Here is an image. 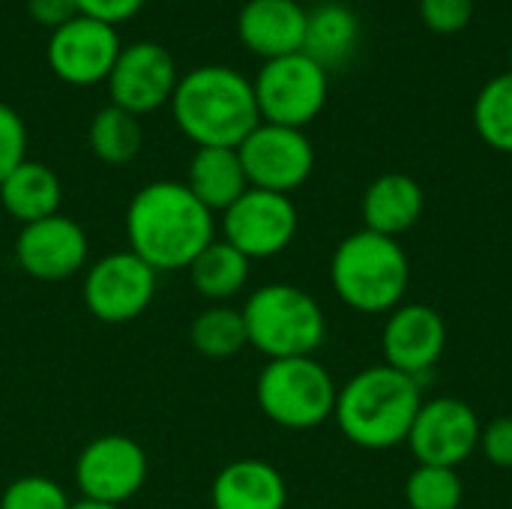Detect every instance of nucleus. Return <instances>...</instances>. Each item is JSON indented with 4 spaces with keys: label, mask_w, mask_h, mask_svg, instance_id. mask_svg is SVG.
Instances as JSON below:
<instances>
[{
    "label": "nucleus",
    "mask_w": 512,
    "mask_h": 509,
    "mask_svg": "<svg viewBox=\"0 0 512 509\" xmlns=\"http://www.w3.org/2000/svg\"><path fill=\"white\" fill-rule=\"evenodd\" d=\"M129 252L156 273L189 270L198 252L216 240L213 213L186 189V183L156 180L135 192L126 210Z\"/></svg>",
    "instance_id": "nucleus-1"
},
{
    "label": "nucleus",
    "mask_w": 512,
    "mask_h": 509,
    "mask_svg": "<svg viewBox=\"0 0 512 509\" xmlns=\"http://www.w3.org/2000/svg\"><path fill=\"white\" fill-rule=\"evenodd\" d=\"M171 111L180 132L198 147L237 150L261 123L255 87L231 66H198L177 81Z\"/></svg>",
    "instance_id": "nucleus-2"
},
{
    "label": "nucleus",
    "mask_w": 512,
    "mask_h": 509,
    "mask_svg": "<svg viewBox=\"0 0 512 509\" xmlns=\"http://www.w3.org/2000/svg\"><path fill=\"white\" fill-rule=\"evenodd\" d=\"M420 408L423 396L417 378L390 366H372L339 390L333 417L351 444L363 450H390L408 444Z\"/></svg>",
    "instance_id": "nucleus-3"
},
{
    "label": "nucleus",
    "mask_w": 512,
    "mask_h": 509,
    "mask_svg": "<svg viewBox=\"0 0 512 509\" xmlns=\"http://www.w3.org/2000/svg\"><path fill=\"white\" fill-rule=\"evenodd\" d=\"M330 282L336 297L354 312H393L408 291L411 264L399 240L363 228L336 246Z\"/></svg>",
    "instance_id": "nucleus-4"
},
{
    "label": "nucleus",
    "mask_w": 512,
    "mask_h": 509,
    "mask_svg": "<svg viewBox=\"0 0 512 509\" xmlns=\"http://www.w3.org/2000/svg\"><path fill=\"white\" fill-rule=\"evenodd\" d=\"M240 312L249 345L267 360L312 357L327 339V321L318 300L297 285H264Z\"/></svg>",
    "instance_id": "nucleus-5"
},
{
    "label": "nucleus",
    "mask_w": 512,
    "mask_h": 509,
    "mask_svg": "<svg viewBox=\"0 0 512 509\" xmlns=\"http://www.w3.org/2000/svg\"><path fill=\"white\" fill-rule=\"evenodd\" d=\"M336 381L315 357L270 360L255 384L264 417L282 429L306 432L327 423L336 411Z\"/></svg>",
    "instance_id": "nucleus-6"
},
{
    "label": "nucleus",
    "mask_w": 512,
    "mask_h": 509,
    "mask_svg": "<svg viewBox=\"0 0 512 509\" xmlns=\"http://www.w3.org/2000/svg\"><path fill=\"white\" fill-rule=\"evenodd\" d=\"M261 123L303 129L327 102V72L303 51L267 60L252 81Z\"/></svg>",
    "instance_id": "nucleus-7"
},
{
    "label": "nucleus",
    "mask_w": 512,
    "mask_h": 509,
    "mask_svg": "<svg viewBox=\"0 0 512 509\" xmlns=\"http://www.w3.org/2000/svg\"><path fill=\"white\" fill-rule=\"evenodd\" d=\"M156 276L159 273L129 249L105 255L84 276V306L96 321L129 324L150 309Z\"/></svg>",
    "instance_id": "nucleus-8"
},
{
    "label": "nucleus",
    "mask_w": 512,
    "mask_h": 509,
    "mask_svg": "<svg viewBox=\"0 0 512 509\" xmlns=\"http://www.w3.org/2000/svg\"><path fill=\"white\" fill-rule=\"evenodd\" d=\"M237 153L249 186L279 195L300 189L315 168V150L303 129L276 123H258L252 135L237 147Z\"/></svg>",
    "instance_id": "nucleus-9"
},
{
    "label": "nucleus",
    "mask_w": 512,
    "mask_h": 509,
    "mask_svg": "<svg viewBox=\"0 0 512 509\" xmlns=\"http://www.w3.org/2000/svg\"><path fill=\"white\" fill-rule=\"evenodd\" d=\"M297 234V207L288 195L246 189L222 213V240L243 252L249 261L273 258L291 246Z\"/></svg>",
    "instance_id": "nucleus-10"
},
{
    "label": "nucleus",
    "mask_w": 512,
    "mask_h": 509,
    "mask_svg": "<svg viewBox=\"0 0 512 509\" xmlns=\"http://www.w3.org/2000/svg\"><path fill=\"white\" fill-rule=\"evenodd\" d=\"M147 480V453L126 435H102L90 441L75 462V483L84 501L123 507Z\"/></svg>",
    "instance_id": "nucleus-11"
},
{
    "label": "nucleus",
    "mask_w": 512,
    "mask_h": 509,
    "mask_svg": "<svg viewBox=\"0 0 512 509\" xmlns=\"http://www.w3.org/2000/svg\"><path fill=\"white\" fill-rule=\"evenodd\" d=\"M177 63L159 42H135L120 48V57L108 75L111 105L141 117L171 102L177 90Z\"/></svg>",
    "instance_id": "nucleus-12"
},
{
    "label": "nucleus",
    "mask_w": 512,
    "mask_h": 509,
    "mask_svg": "<svg viewBox=\"0 0 512 509\" xmlns=\"http://www.w3.org/2000/svg\"><path fill=\"white\" fill-rule=\"evenodd\" d=\"M480 420L477 411L453 396L423 402L408 447L417 459V465H438V468H459L471 459V453L480 447Z\"/></svg>",
    "instance_id": "nucleus-13"
},
{
    "label": "nucleus",
    "mask_w": 512,
    "mask_h": 509,
    "mask_svg": "<svg viewBox=\"0 0 512 509\" xmlns=\"http://www.w3.org/2000/svg\"><path fill=\"white\" fill-rule=\"evenodd\" d=\"M117 57L120 39L111 24L75 15L63 27L51 30L48 66L60 81L72 87H93L99 81H108Z\"/></svg>",
    "instance_id": "nucleus-14"
},
{
    "label": "nucleus",
    "mask_w": 512,
    "mask_h": 509,
    "mask_svg": "<svg viewBox=\"0 0 512 509\" xmlns=\"http://www.w3.org/2000/svg\"><path fill=\"white\" fill-rule=\"evenodd\" d=\"M15 261L39 282H63L87 264V234L75 219L60 213L21 225Z\"/></svg>",
    "instance_id": "nucleus-15"
},
{
    "label": "nucleus",
    "mask_w": 512,
    "mask_h": 509,
    "mask_svg": "<svg viewBox=\"0 0 512 509\" xmlns=\"http://www.w3.org/2000/svg\"><path fill=\"white\" fill-rule=\"evenodd\" d=\"M447 348L444 318L423 303H408L390 312L384 324V366L420 378Z\"/></svg>",
    "instance_id": "nucleus-16"
},
{
    "label": "nucleus",
    "mask_w": 512,
    "mask_h": 509,
    "mask_svg": "<svg viewBox=\"0 0 512 509\" xmlns=\"http://www.w3.org/2000/svg\"><path fill=\"white\" fill-rule=\"evenodd\" d=\"M306 9L297 0H246L237 15L240 42L267 60L303 51Z\"/></svg>",
    "instance_id": "nucleus-17"
},
{
    "label": "nucleus",
    "mask_w": 512,
    "mask_h": 509,
    "mask_svg": "<svg viewBox=\"0 0 512 509\" xmlns=\"http://www.w3.org/2000/svg\"><path fill=\"white\" fill-rule=\"evenodd\" d=\"M213 509H285V477L261 459H237L225 465L210 489Z\"/></svg>",
    "instance_id": "nucleus-18"
},
{
    "label": "nucleus",
    "mask_w": 512,
    "mask_h": 509,
    "mask_svg": "<svg viewBox=\"0 0 512 509\" xmlns=\"http://www.w3.org/2000/svg\"><path fill=\"white\" fill-rule=\"evenodd\" d=\"M423 204H426V198L414 177L399 174V171L381 174L363 195L366 231L399 240L405 231H411L420 222Z\"/></svg>",
    "instance_id": "nucleus-19"
},
{
    "label": "nucleus",
    "mask_w": 512,
    "mask_h": 509,
    "mask_svg": "<svg viewBox=\"0 0 512 509\" xmlns=\"http://www.w3.org/2000/svg\"><path fill=\"white\" fill-rule=\"evenodd\" d=\"M186 189L210 213H225L249 189L240 153L231 147H198L186 171Z\"/></svg>",
    "instance_id": "nucleus-20"
},
{
    "label": "nucleus",
    "mask_w": 512,
    "mask_h": 509,
    "mask_svg": "<svg viewBox=\"0 0 512 509\" xmlns=\"http://www.w3.org/2000/svg\"><path fill=\"white\" fill-rule=\"evenodd\" d=\"M360 42V21L354 9L342 3H321L306 15L303 54L312 57L324 72L345 66Z\"/></svg>",
    "instance_id": "nucleus-21"
},
{
    "label": "nucleus",
    "mask_w": 512,
    "mask_h": 509,
    "mask_svg": "<svg viewBox=\"0 0 512 509\" xmlns=\"http://www.w3.org/2000/svg\"><path fill=\"white\" fill-rule=\"evenodd\" d=\"M60 180L57 174L33 159H24L3 183H0V204L3 210L18 219L21 225L57 216L60 210Z\"/></svg>",
    "instance_id": "nucleus-22"
},
{
    "label": "nucleus",
    "mask_w": 512,
    "mask_h": 509,
    "mask_svg": "<svg viewBox=\"0 0 512 509\" xmlns=\"http://www.w3.org/2000/svg\"><path fill=\"white\" fill-rule=\"evenodd\" d=\"M189 276H192L195 291L204 300L225 303V300L237 297L246 288V282H249V258L243 252H237L231 243L213 240L189 264Z\"/></svg>",
    "instance_id": "nucleus-23"
},
{
    "label": "nucleus",
    "mask_w": 512,
    "mask_h": 509,
    "mask_svg": "<svg viewBox=\"0 0 512 509\" xmlns=\"http://www.w3.org/2000/svg\"><path fill=\"white\" fill-rule=\"evenodd\" d=\"M87 141L96 159H102L105 165H129L144 147V129L135 114L117 105H105L90 120Z\"/></svg>",
    "instance_id": "nucleus-24"
},
{
    "label": "nucleus",
    "mask_w": 512,
    "mask_h": 509,
    "mask_svg": "<svg viewBox=\"0 0 512 509\" xmlns=\"http://www.w3.org/2000/svg\"><path fill=\"white\" fill-rule=\"evenodd\" d=\"M189 342L201 357H210V360H228V357L240 354L249 345L243 312L222 306V303L204 309L192 321Z\"/></svg>",
    "instance_id": "nucleus-25"
},
{
    "label": "nucleus",
    "mask_w": 512,
    "mask_h": 509,
    "mask_svg": "<svg viewBox=\"0 0 512 509\" xmlns=\"http://www.w3.org/2000/svg\"><path fill=\"white\" fill-rule=\"evenodd\" d=\"M477 135L501 153H512V72L492 78L474 102Z\"/></svg>",
    "instance_id": "nucleus-26"
},
{
    "label": "nucleus",
    "mask_w": 512,
    "mask_h": 509,
    "mask_svg": "<svg viewBox=\"0 0 512 509\" xmlns=\"http://www.w3.org/2000/svg\"><path fill=\"white\" fill-rule=\"evenodd\" d=\"M465 486L456 468L417 465L405 483V501L411 509H459Z\"/></svg>",
    "instance_id": "nucleus-27"
},
{
    "label": "nucleus",
    "mask_w": 512,
    "mask_h": 509,
    "mask_svg": "<svg viewBox=\"0 0 512 509\" xmlns=\"http://www.w3.org/2000/svg\"><path fill=\"white\" fill-rule=\"evenodd\" d=\"M69 498L63 486L51 477L27 474L12 480L3 495H0V509H69Z\"/></svg>",
    "instance_id": "nucleus-28"
},
{
    "label": "nucleus",
    "mask_w": 512,
    "mask_h": 509,
    "mask_svg": "<svg viewBox=\"0 0 512 509\" xmlns=\"http://www.w3.org/2000/svg\"><path fill=\"white\" fill-rule=\"evenodd\" d=\"M27 159V126L21 114L0 102V183Z\"/></svg>",
    "instance_id": "nucleus-29"
},
{
    "label": "nucleus",
    "mask_w": 512,
    "mask_h": 509,
    "mask_svg": "<svg viewBox=\"0 0 512 509\" xmlns=\"http://www.w3.org/2000/svg\"><path fill=\"white\" fill-rule=\"evenodd\" d=\"M420 15L435 33H459L474 15V0H420Z\"/></svg>",
    "instance_id": "nucleus-30"
},
{
    "label": "nucleus",
    "mask_w": 512,
    "mask_h": 509,
    "mask_svg": "<svg viewBox=\"0 0 512 509\" xmlns=\"http://www.w3.org/2000/svg\"><path fill=\"white\" fill-rule=\"evenodd\" d=\"M480 450L495 468H512V417H498L483 426Z\"/></svg>",
    "instance_id": "nucleus-31"
},
{
    "label": "nucleus",
    "mask_w": 512,
    "mask_h": 509,
    "mask_svg": "<svg viewBox=\"0 0 512 509\" xmlns=\"http://www.w3.org/2000/svg\"><path fill=\"white\" fill-rule=\"evenodd\" d=\"M78 3V12L87 15V18H96L102 24H123L129 18H135L144 6V0H75Z\"/></svg>",
    "instance_id": "nucleus-32"
},
{
    "label": "nucleus",
    "mask_w": 512,
    "mask_h": 509,
    "mask_svg": "<svg viewBox=\"0 0 512 509\" xmlns=\"http://www.w3.org/2000/svg\"><path fill=\"white\" fill-rule=\"evenodd\" d=\"M27 12L36 24L51 27V30H57L66 21H72L75 15H81L75 0H27Z\"/></svg>",
    "instance_id": "nucleus-33"
},
{
    "label": "nucleus",
    "mask_w": 512,
    "mask_h": 509,
    "mask_svg": "<svg viewBox=\"0 0 512 509\" xmlns=\"http://www.w3.org/2000/svg\"><path fill=\"white\" fill-rule=\"evenodd\" d=\"M69 509H123V507H108V504H96V501H75Z\"/></svg>",
    "instance_id": "nucleus-34"
},
{
    "label": "nucleus",
    "mask_w": 512,
    "mask_h": 509,
    "mask_svg": "<svg viewBox=\"0 0 512 509\" xmlns=\"http://www.w3.org/2000/svg\"><path fill=\"white\" fill-rule=\"evenodd\" d=\"M510 60H512V51H510Z\"/></svg>",
    "instance_id": "nucleus-35"
}]
</instances>
